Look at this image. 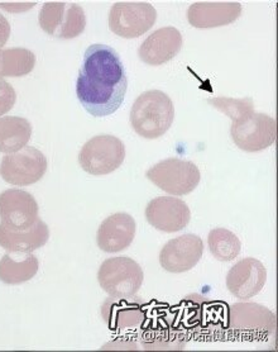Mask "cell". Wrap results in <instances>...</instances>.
I'll return each mask as SVG.
<instances>
[{"label":"cell","mask_w":278,"mask_h":352,"mask_svg":"<svg viewBox=\"0 0 278 352\" xmlns=\"http://www.w3.org/2000/svg\"><path fill=\"white\" fill-rule=\"evenodd\" d=\"M157 12L146 1H119L109 13L111 32L123 38H138L156 23Z\"/></svg>","instance_id":"cell-9"},{"label":"cell","mask_w":278,"mask_h":352,"mask_svg":"<svg viewBox=\"0 0 278 352\" xmlns=\"http://www.w3.org/2000/svg\"><path fill=\"white\" fill-rule=\"evenodd\" d=\"M231 140L246 153H259L276 142L277 122L267 114L251 112L233 120Z\"/></svg>","instance_id":"cell-6"},{"label":"cell","mask_w":278,"mask_h":352,"mask_svg":"<svg viewBox=\"0 0 278 352\" xmlns=\"http://www.w3.org/2000/svg\"><path fill=\"white\" fill-rule=\"evenodd\" d=\"M36 66V55L27 48H0V79L21 78L32 72Z\"/></svg>","instance_id":"cell-22"},{"label":"cell","mask_w":278,"mask_h":352,"mask_svg":"<svg viewBox=\"0 0 278 352\" xmlns=\"http://www.w3.org/2000/svg\"><path fill=\"white\" fill-rule=\"evenodd\" d=\"M32 137L31 123L21 117L0 118V153H14L24 148Z\"/></svg>","instance_id":"cell-21"},{"label":"cell","mask_w":278,"mask_h":352,"mask_svg":"<svg viewBox=\"0 0 278 352\" xmlns=\"http://www.w3.org/2000/svg\"><path fill=\"white\" fill-rule=\"evenodd\" d=\"M49 239L47 224L40 218L25 231H10L0 224V248L8 252H31L43 248Z\"/></svg>","instance_id":"cell-18"},{"label":"cell","mask_w":278,"mask_h":352,"mask_svg":"<svg viewBox=\"0 0 278 352\" xmlns=\"http://www.w3.org/2000/svg\"><path fill=\"white\" fill-rule=\"evenodd\" d=\"M47 171V159L40 150L25 146L21 151L8 153L0 164V176L16 186L36 184Z\"/></svg>","instance_id":"cell-10"},{"label":"cell","mask_w":278,"mask_h":352,"mask_svg":"<svg viewBox=\"0 0 278 352\" xmlns=\"http://www.w3.org/2000/svg\"><path fill=\"white\" fill-rule=\"evenodd\" d=\"M16 100V90L9 82L0 79V117L13 109Z\"/></svg>","instance_id":"cell-25"},{"label":"cell","mask_w":278,"mask_h":352,"mask_svg":"<svg viewBox=\"0 0 278 352\" xmlns=\"http://www.w3.org/2000/svg\"><path fill=\"white\" fill-rule=\"evenodd\" d=\"M40 267L38 258L31 252H8L0 260V281L18 285L36 276Z\"/></svg>","instance_id":"cell-20"},{"label":"cell","mask_w":278,"mask_h":352,"mask_svg":"<svg viewBox=\"0 0 278 352\" xmlns=\"http://www.w3.org/2000/svg\"><path fill=\"white\" fill-rule=\"evenodd\" d=\"M97 280L104 292L113 298H133L142 288L144 274L130 257H111L100 266Z\"/></svg>","instance_id":"cell-3"},{"label":"cell","mask_w":278,"mask_h":352,"mask_svg":"<svg viewBox=\"0 0 278 352\" xmlns=\"http://www.w3.org/2000/svg\"><path fill=\"white\" fill-rule=\"evenodd\" d=\"M38 204L32 194L9 189L0 194V219L10 231H25L38 219Z\"/></svg>","instance_id":"cell-11"},{"label":"cell","mask_w":278,"mask_h":352,"mask_svg":"<svg viewBox=\"0 0 278 352\" xmlns=\"http://www.w3.org/2000/svg\"><path fill=\"white\" fill-rule=\"evenodd\" d=\"M132 298H113L111 296L102 308L105 323L109 329H123L135 327L144 318L143 307L141 303L130 300Z\"/></svg>","instance_id":"cell-19"},{"label":"cell","mask_w":278,"mask_h":352,"mask_svg":"<svg viewBox=\"0 0 278 352\" xmlns=\"http://www.w3.org/2000/svg\"><path fill=\"white\" fill-rule=\"evenodd\" d=\"M267 281L264 265L253 257H246L231 267L227 275V288L233 296L248 300L259 294Z\"/></svg>","instance_id":"cell-14"},{"label":"cell","mask_w":278,"mask_h":352,"mask_svg":"<svg viewBox=\"0 0 278 352\" xmlns=\"http://www.w3.org/2000/svg\"><path fill=\"white\" fill-rule=\"evenodd\" d=\"M183 34L175 27H165L150 34L138 50L144 64L159 66L171 61L183 48Z\"/></svg>","instance_id":"cell-15"},{"label":"cell","mask_w":278,"mask_h":352,"mask_svg":"<svg viewBox=\"0 0 278 352\" xmlns=\"http://www.w3.org/2000/svg\"><path fill=\"white\" fill-rule=\"evenodd\" d=\"M209 103L220 112L227 114L231 120H237L248 113L255 112L253 100L246 99H231V98H211Z\"/></svg>","instance_id":"cell-24"},{"label":"cell","mask_w":278,"mask_h":352,"mask_svg":"<svg viewBox=\"0 0 278 352\" xmlns=\"http://www.w3.org/2000/svg\"><path fill=\"white\" fill-rule=\"evenodd\" d=\"M229 327L240 340L262 341L276 329V314L257 303H235L229 311Z\"/></svg>","instance_id":"cell-8"},{"label":"cell","mask_w":278,"mask_h":352,"mask_svg":"<svg viewBox=\"0 0 278 352\" xmlns=\"http://www.w3.org/2000/svg\"><path fill=\"white\" fill-rule=\"evenodd\" d=\"M38 22L49 36L71 40L85 31L86 16L84 9L75 3L48 1L40 9Z\"/></svg>","instance_id":"cell-7"},{"label":"cell","mask_w":278,"mask_h":352,"mask_svg":"<svg viewBox=\"0 0 278 352\" xmlns=\"http://www.w3.org/2000/svg\"><path fill=\"white\" fill-rule=\"evenodd\" d=\"M242 14L237 1H199L187 10L189 23L195 28H215L233 23Z\"/></svg>","instance_id":"cell-17"},{"label":"cell","mask_w":278,"mask_h":352,"mask_svg":"<svg viewBox=\"0 0 278 352\" xmlns=\"http://www.w3.org/2000/svg\"><path fill=\"white\" fill-rule=\"evenodd\" d=\"M135 218L128 213H115L108 217L97 230V246L108 254L127 250L135 240Z\"/></svg>","instance_id":"cell-16"},{"label":"cell","mask_w":278,"mask_h":352,"mask_svg":"<svg viewBox=\"0 0 278 352\" xmlns=\"http://www.w3.org/2000/svg\"><path fill=\"white\" fill-rule=\"evenodd\" d=\"M207 246L210 254L219 261H231L239 256L242 242L235 233L227 228H215L207 236Z\"/></svg>","instance_id":"cell-23"},{"label":"cell","mask_w":278,"mask_h":352,"mask_svg":"<svg viewBox=\"0 0 278 352\" xmlns=\"http://www.w3.org/2000/svg\"><path fill=\"white\" fill-rule=\"evenodd\" d=\"M204 254L201 237L187 233L168 241L159 254V264L168 272L181 274L199 264Z\"/></svg>","instance_id":"cell-12"},{"label":"cell","mask_w":278,"mask_h":352,"mask_svg":"<svg viewBox=\"0 0 278 352\" xmlns=\"http://www.w3.org/2000/svg\"><path fill=\"white\" fill-rule=\"evenodd\" d=\"M10 32H12V28H10L8 19L0 13V48L8 42Z\"/></svg>","instance_id":"cell-26"},{"label":"cell","mask_w":278,"mask_h":352,"mask_svg":"<svg viewBox=\"0 0 278 352\" xmlns=\"http://www.w3.org/2000/svg\"><path fill=\"white\" fill-rule=\"evenodd\" d=\"M127 88V75L117 51L102 43L91 45L76 82L84 109L94 117L111 116L123 104Z\"/></svg>","instance_id":"cell-1"},{"label":"cell","mask_w":278,"mask_h":352,"mask_svg":"<svg viewBox=\"0 0 278 352\" xmlns=\"http://www.w3.org/2000/svg\"><path fill=\"white\" fill-rule=\"evenodd\" d=\"M175 120V107L171 98L161 90H148L138 96L130 111V124L147 140L163 136Z\"/></svg>","instance_id":"cell-2"},{"label":"cell","mask_w":278,"mask_h":352,"mask_svg":"<svg viewBox=\"0 0 278 352\" xmlns=\"http://www.w3.org/2000/svg\"><path fill=\"white\" fill-rule=\"evenodd\" d=\"M147 222L162 232L183 231L190 223V208L183 200L175 197H159L146 208Z\"/></svg>","instance_id":"cell-13"},{"label":"cell","mask_w":278,"mask_h":352,"mask_svg":"<svg viewBox=\"0 0 278 352\" xmlns=\"http://www.w3.org/2000/svg\"><path fill=\"white\" fill-rule=\"evenodd\" d=\"M146 176L157 188L175 197L194 192L201 180L199 168L194 162L176 157L156 164L146 173Z\"/></svg>","instance_id":"cell-4"},{"label":"cell","mask_w":278,"mask_h":352,"mask_svg":"<svg viewBox=\"0 0 278 352\" xmlns=\"http://www.w3.org/2000/svg\"><path fill=\"white\" fill-rule=\"evenodd\" d=\"M126 159V146L118 137L102 135L91 138L79 153L80 166L90 175L111 174Z\"/></svg>","instance_id":"cell-5"}]
</instances>
